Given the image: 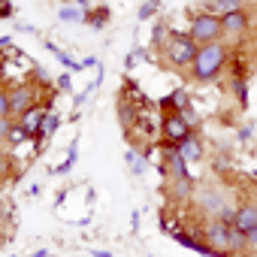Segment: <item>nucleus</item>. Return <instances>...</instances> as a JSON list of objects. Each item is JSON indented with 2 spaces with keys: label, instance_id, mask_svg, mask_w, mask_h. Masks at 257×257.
<instances>
[{
  "label": "nucleus",
  "instance_id": "3",
  "mask_svg": "<svg viewBox=\"0 0 257 257\" xmlns=\"http://www.w3.org/2000/svg\"><path fill=\"white\" fill-rule=\"evenodd\" d=\"M191 40L197 43V46H212V43H221V34H224V22L221 19H215V16H194V22H191Z\"/></svg>",
  "mask_w": 257,
  "mask_h": 257
},
{
  "label": "nucleus",
  "instance_id": "12",
  "mask_svg": "<svg viewBox=\"0 0 257 257\" xmlns=\"http://www.w3.org/2000/svg\"><path fill=\"white\" fill-rule=\"evenodd\" d=\"M64 22H85V16H88V7L82 4V7H61V13H58Z\"/></svg>",
  "mask_w": 257,
  "mask_h": 257
},
{
  "label": "nucleus",
  "instance_id": "10",
  "mask_svg": "<svg viewBox=\"0 0 257 257\" xmlns=\"http://www.w3.org/2000/svg\"><path fill=\"white\" fill-rule=\"evenodd\" d=\"M43 121H46V112L34 106L28 115H22V127H25V134H28V137H37V134H43Z\"/></svg>",
  "mask_w": 257,
  "mask_h": 257
},
{
  "label": "nucleus",
  "instance_id": "21",
  "mask_svg": "<svg viewBox=\"0 0 257 257\" xmlns=\"http://www.w3.org/2000/svg\"><path fill=\"white\" fill-rule=\"evenodd\" d=\"M248 251L257 257V230H254V233H248Z\"/></svg>",
  "mask_w": 257,
  "mask_h": 257
},
{
  "label": "nucleus",
  "instance_id": "19",
  "mask_svg": "<svg viewBox=\"0 0 257 257\" xmlns=\"http://www.w3.org/2000/svg\"><path fill=\"white\" fill-rule=\"evenodd\" d=\"M155 10H158V4H155V0H152V4H143V7H140V19L146 22L149 16H155Z\"/></svg>",
  "mask_w": 257,
  "mask_h": 257
},
{
  "label": "nucleus",
  "instance_id": "6",
  "mask_svg": "<svg viewBox=\"0 0 257 257\" xmlns=\"http://www.w3.org/2000/svg\"><path fill=\"white\" fill-rule=\"evenodd\" d=\"M197 206H200V212H203L206 218H218V215L227 209L224 194H221L218 188H200V191H197Z\"/></svg>",
  "mask_w": 257,
  "mask_h": 257
},
{
  "label": "nucleus",
  "instance_id": "20",
  "mask_svg": "<svg viewBox=\"0 0 257 257\" xmlns=\"http://www.w3.org/2000/svg\"><path fill=\"white\" fill-rule=\"evenodd\" d=\"M73 161H76V149H70V155H67V161L55 170V173H70V167H73Z\"/></svg>",
  "mask_w": 257,
  "mask_h": 257
},
{
  "label": "nucleus",
  "instance_id": "17",
  "mask_svg": "<svg viewBox=\"0 0 257 257\" xmlns=\"http://www.w3.org/2000/svg\"><path fill=\"white\" fill-rule=\"evenodd\" d=\"M230 88H233V94L239 97V103H245V97H248V91H245V82H242V79H233V82H230Z\"/></svg>",
  "mask_w": 257,
  "mask_h": 257
},
{
  "label": "nucleus",
  "instance_id": "7",
  "mask_svg": "<svg viewBox=\"0 0 257 257\" xmlns=\"http://www.w3.org/2000/svg\"><path fill=\"white\" fill-rule=\"evenodd\" d=\"M7 94H10L13 115H28V112L34 109V88H31V85H19V88H13V91H7Z\"/></svg>",
  "mask_w": 257,
  "mask_h": 257
},
{
  "label": "nucleus",
  "instance_id": "14",
  "mask_svg": "<svg viewBox=\"0 0 257 257\" xmlns=\"http://www.w3.org/2000/svg\"><path fill=\"white\" fill-rule=\"evenodd\" d=\"M170 34H173V31H170L167 25H155V31H152V46H155V49H164L167 40H170Z\"/></svg>",
  "mask_w": 257,
  "mask_h": 257
},
{
  "label": "nucleus",
  "instance_id": "4",
  "mask_svg": "<svg viewBox=\"0 0 257 257\" xmlns=\"http://www.w3.org/2000/svg\"><path fill=\"white\" fill-rule=\"evenodd\" d=\"M230 236H233V227H227V224L218 221V218H212V221L206 224V230H203L206 245H209L218 257H233V254H230Z\"/></svg>",
  "mask_w": 257,
  "mask_h": 257
},
{
  "label": "nucleus",
  "instance_id": "1",
  "mask_svg": "<svg viewBox=\"0 0 257 257\" xmlns=\"http://www.w3.org/2000/svg\"><path fill=\"white\" fill-rule=\"evenodd\" d=\"M227 58H230V49H227L224 43L200 46V52H197V61H194V67H191V76H194L197 82H212V79H215V76L224 70Z\"/></svg>",
  "mask_w": 257,
  "mask_h": 257
},
{
  "label": "nucleus",
  "instance_id": "9",
  "mask_svg": "<svg viewBox=\"0 0 257 257\" xmlns=\"http://www.w3.org/2000/svg\"><path fill=\"white\" fill-rule=\"evenodd\" d=\"M221 22H224V34H242V31H248V25H251L245 7L236 10V13H230V16H224Z\"/></svg>",
  "mask_w": 257,
  "mask_h": 257
},
{
  "label": "nucleus",
  "instance_id": "11",
  "mask_svg": "<svg viewBox=\"0 0 257 257\" xmlns=\"http://www.w3.org/2000/svg\"><path fill=\"white\" fill-rule=\"evenodd\" d=\"M179 155L185 158V161H200L203 158V146H200V140H185L182 146H179Z\"/></svg>",
  "mask_w": 257,
  "mask_h": 257
},
{
  "label": "nucleus",
  "instance_id": "22",
  "mask_svg": "<svg viewBox=\"0 0 257 257\" xmlns=\"http://www.w3.org/2000/svg\"><path fill=\"white\" fill-rule=\"evenodd\" d=\"M31 257H46V251H34V254H31Z\"/></svg>",
  "mask_w": 257,
  "mask_h": 257
},
{
  "label": "nucleus",
  "instance_id": "13",
  "mask_svg": "<svg viewBox=\"0 0 257 257\" xmlns=\"http://www.w3.org/2000/svg\"><path fill=\"white\" fill-rule=\"evenodd\" d=\"M106 19H109V10H103V7L88 10V16H85V22H88L91 28H103V25H106Z\"/></svg>",
  "mask_w": 257,
  "mask_h": 257
},
{
  "label": "nucleus",
  "instance_id": "2",
  "mask_svg": "<svg viewBox=\"0 0 257 257\" xmlns=\"http://www.w3.org/2000/svg\"><path fill=\"white\" fill-rule=\"evenodd\" d=\"M161 52H164V58H167L170 67H194L200 46L191 40V34H176V31H173L170 40H167V46H164Z\"/></svg>",
  "mask_w": 257,
  "mask_h": 257
},
{
  "label": "nucleus",
  "instance_id": "16",
  "mask_svg": "<svg viewBox=\"0 0 257 257\" xmlns=\"http://www.w3.org/2000/svg\"><path fill=\"white\" fill-rule=\"evenodd\" d=\"M58 124H61V118H58L55 112H46V121H43V134H40V137H52V134L58 131Z\"/></svg>",
  "mask_w": 257,
  "mask_h": 257
},
{
  "label": "nucleus",
  "instance_id": "15",
  "mask_svg": "<svg viewBox=\"0 0 257 257\" xmlns=\"http://www.w3.org/2000/svg\"><path fill=\"white\" fill-rule=\"evenodd\" d=\"M124 161L131 164V173H134V176H143V170H146V161H143V158H140L134 149H127V152H124Z\"/></svg>",
  "mask_w": 257,
  "mask_h": 257
},
{
  "label": "nucleus",
  "instance_id": "8",
  "mask_svg": "<svg viewBox=\"0 0 257 257\" xmlns=\"http://www.w3.org/2000/svg\"><path fill=\"white\" fill-rule=\"evenodd\" d=\"M236 230L245 233V236L257 230V203H245V206H239V212H236Z\"/></svg>",
  "mask_w": 257,
  "mask_h": 257
},
{
  "label": "nucleus",
  "instance_id": "18",
  "mask_svg": "<svg viewBox=\"0 0 257 257\" xmlns=\"http://www.w3.org/2000/svg\"><path fill=\"white\" fill-rule=\"evenodd\" d=\"M7 137H10V143H19V140H25L28 134H25V127L19 124V127H10V134H7Z\"/></svg>",
  "mask_w": 257,
  "mask_h": 257
},
{
  "label": "nucleus",
  "instance_id": "5",
  "mask_svg": "<svg viewBox=\"0 0 257 257\" xmlns=\"http://www.w3.org/2000/svg\"><path fill=\"white\" fill-rule=\"evenodd\" d=\"M191 124L194 121H188V115H182V112H176V115H170L167 121H164V134H167V146H173V143H185V140H191Z\"/></svg>",
  "mask_w": 257,
  "mask_h": 257
}]
</instances>
